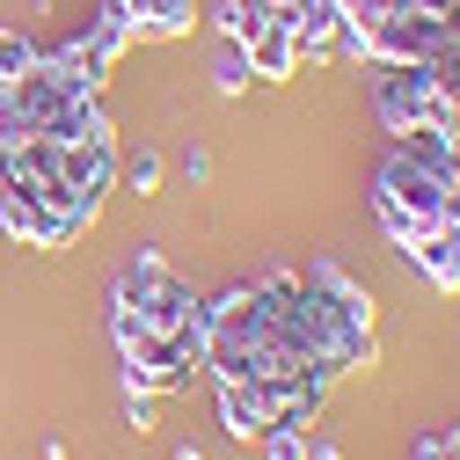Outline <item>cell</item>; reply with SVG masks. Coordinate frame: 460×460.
<instances>
[{"label": "cell", "instance_id": "4fadbf2b", "mask_svg": "<svg viewBox=\"0 0 460 460\" xmlns=\"http://www.w3.org/2000/svg\"><path fill=\"white\" fill-rule=\"evenodd\" d=\"M125 417H132V431H146V424H154V394H132V387H125Z\"/></svg>", "mask_w": 460, "mask_h": 460}, {"label": "cell", "instance_id": "6da1fadb", "mask_svg": "<svg viewBox=\"0 0 460 460\" xmlns=\"http://www.w3.org/2000/svg\"><path fill=\"white\" fill-rule=\"evenodd\" d=\"M373 110H380V125H387L394 139L417 132V125H446V95H438L431 66H380V95H373Z\"/></svg>", "mask_w": 460, "mask_h": 460}, {"label": "cell", "instance_id": "2e32d148", "mask_svg": "<svg viewBox=\"0 0 460 460\" xmlns=\"http://www.w3.org/2000/svg\"><path fill=\"white\" fill-rule=\"evenodd\" d=\"M176 460H205V453H198V446H183V453H176Z\"/></svg>", "mask_w": 460, "mask_h": 460}, {"label": "cell", "instance_id": "9a60e30c", "mask_svg": "<svg viewBox=\"0 0 460 460\" xmlns=\"http://www.w3.org/2000/svg\"><path fill=\"white\" fill-rule=\"evenodd\" d=\"M307 460H343V453H336L329 438H307Z\"/></svg>", "mask_w": 460, "mask_h": 460}, {"label": "cell", "instance_id": "7c38bea8", "mask_svg": "<svg viewBox=\"0 0 460 460\" xmlns=\"http://www.w3.org/2000/svg\"><path fill=\"white\" fill-rule=\"evenodd\" d=\"M125 176H132V190H139V198H146V190H154V183H161V154H146V146H139V154H132V161H125Z\"/></svg>", "mask_w": 460, "mask_h": 460}, {"label": "cell", "instance_id": "5b68a950", "mask_svg": "<svg viewBox=\"0 0 460 460\" xmlns=\"http://www.w3.org/2000/svg\"><path fill=\"white\" fill-rule=\"evenodd\" d=\"M410 263L431 278V293H460V226H424V234L410 242Z\"/></svg>", "mask_w": 460, "mask_h": 460}, {"label": "cell", "instance_id": "277c9868", "mask_svg": "<svg viewBox=\"0 0 460 460\" xmlns=\"http://www.w3.org/2000/svg\"><path fill=\"white\" fill-rule=\"evenodd\" d=\"M219 424H226V438H263L270 431V387L263 380H219Z\"/></svg>", "mask_w": 460, "mask_h": 460}, {"label": "cell", "instance_id": "52a82bcc", "mask_svg": "<svg viewBox=\"0 0 460 460\" xmlns=\"http://www.w3.org/2000/svg\"><path fill=\"white\" fill-rule=\"evenodd\" d=\"M249 74H256V81H293V74H300V37L278 30V22H263V30L249 37Z\"/></svg>", "mask_w": 460, "mask_h": 460}, {"label": "cell", "instance_id": "7a4b0ae2", "mask_svg": "<svg viewBox=\"0 0 460 460\" xmlns=\"http://www.w3.org/2000/svg\"><path fill=\"white\" fill-rule=\"evenodd\" d=\"M373 198H380V205H394L402 219L417 226V234L446 219V176L417 168L410 154H387V161H380V176H373Z\"/></svg>", "mask_w": 460, "mask_h": 460}, {"label": "cell", "instance_id": "8992f818", "mask_svg": "<svg viewBox=\"0 0 460 460\" xmlns=\"http://www.w3.org/2000/svg\"><path fill=\"white\" fill-rule=\"evenodd\" d=\"M307 285H314V293L329 300V314H336V322H351V329H373V293H366V285H351V278H343L336 263H314V270H307Z\"/></svg>", "mask_w": 460, "mask_h": 460}, {"label": "cell", "instance_id": "3957f363", "mask_svg": "<svg viewBox=\"0 0 460 460\" xmlns=\"http://www.w3.org/2000/svg\"><path fill=\"white\" fill-rule=\"evenodd\" d=\"M0 234H8L15 249H66L81 226L51 205V198H37L30 183H8V190H0Z\"/></svg>", "mask_w": 460, "mask_h": 460}, {"label": "cell", "instance_id": "8fae6325", "mask_svg": "<svg viewBox=\"0 0 460 460\" xmlns=\"http://www.w3.org/2000/svg\"><path fill=\"white\" fill-rule=\"evenodd\" d=\"M30 59H37V44H30V37H15V30H0V81H15Z\"/></svg>", "mask_w": 460, "mask_h": 460}, {"label": "cell", "instance_id": "9c48e42d", "mask_svg": "<svg viewBox=\"0 0 460 460\" xmlns=\"http://www.w3.org/2000/svg\"><path fill=\"white\" fill-rule=\"evenodd\" d=\"M256 74H249V44H234V37H219V51H212V88L219 95H242Z\"/></svg>", "mask_w": 460, "mask_h": 460}, {"label": "cell", "instance_id": "5bb4252c", "mask_svg": "<svg viewBox=\"0 0 460 460\" xmlns=\"http://www.w3.org/2000/svg\"><path fill=\"white\" fill-rule=\"evenodd\" d=\"M183 176H190V183H205V176H212V154H198V146H190V154H183Z\"/></svg>", "mask_w": 460, "mask_h": 460}, {"label": "cell", "instance_id": "ba28073f", "mask_svg": "<svg viewBox=\"0 0 460 460\" xmlns=\"http://www.w3.org/2000/svg\"><path fill=\"white\" fill-rule=\"evenodd\" d=\"M212 22H219V37L249 44V37L270 22V0H219V8H212Z\"/></svg>", "mask_w": 460, "mask_h": 460}, {"label": "cell", "instance_id": "30bf717a", "mask_svg": "<svg viewBox=\"0 0 460 460\" xmlns=\"http://www.w3.org/2000/svg\"><path fill=\"white\" fill-rule=\"evenodd\" d=\"M256 446H263V460H307V431H293V424H270Z\"/></svg>", "mask_w": 460, "mask_h": 460}]
</instances>
